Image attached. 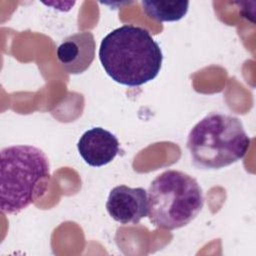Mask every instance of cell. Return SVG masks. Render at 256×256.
<instances>
[{"mask_svg": "<svg viewBox=\"0 0 256 256\" xmlns=\"http://www.w3.org/2000/svg\"><path fill=\"white\" fill-rule=\"evenodd\" d=\"M58 62L69 74H80L87 70L95 57V39L89 31L74 33L66 37L56 51Z\"/></svg>", "mask_w": 256, "mask_h": 256, "instance_id": "8992f818", "label": "cell"}, {"mask_svg": "<svg viewBox=\"0 0 256 256\" xmlns=\"http://www.w3.org/2000/svg\"><path fill=\"white\" fill-rule=\"evenodd\" d=\"M50 176L46 154L32 145H12L0 152V209L17 214L32 204Z\"/></svg>", "mask_w": 256, "mask_h": 256, "instance_id": "3957f363", "label": "cell"}, {"mask_svg": "<svg viewBox=\"0 0 256 256\" xmlns=\"http://www.w3.org/2000/svg\"><path fill=\"white\" fill-rule=\"evenodd\" d=\"M77 149L85 163L92 167L110 163L120 151L117 137L102 127L85 131L77 143Z\"/></svg>", "mask_w": 256, "mask_h": 256, "instance_id": "52a82bcc", "label": "cell"}, {"mask_svg": "<svg viewBox=\"0 0 256 256\" xmlns=\"http://www.w3.org/2000/svg\"><path fill=\"white\" fill-rule=\"evenodd\" d=\"M148 17L159 22H174L182 19L189 7V1H141Z\"/></svg>", "mask_w": 256, "mask_h": 256, "instance_id": "ba28073f", "label": "cell"}, {"mask_svg": "<svg viewBox=\"0 0 256 256\" xmlns=\"http://www.w3.org/2000/svg\"><path fill=\"white\" fill-rule=\"evenodd\" d=\"M106 210L116 222L122 225L138 224L148 215L147 191L142 187L116 186L109 193Z\"/></svg>", "mask_w": 256, "mask_h": 256, "instance_id": "5b68a950", "label": "cell"}, {"mask_svg": "<svg viewBox=\"0 0 256 256\" xmlns=\"http://www.w3.org/2000/svg\"><path fill=\"white\" fill-rule=\"evenodd\" d=\"M99 60L112 80L136 87L153 80L159 74L163 54L159 44L146 29L122 25L102 39Z\"/></svg>", "mask_w": 256, "mask_h": 256, "instance_id": "6da1fadb", "label": "cell"}, {"mask_svg": "<svg viewBox=\"0 0 256 256\" xmlns=\"http://www.w3.org/2000/svg\"><path fill=\"white\" fill-rule=\"evenodd\" d=\"M250 141L239 118L212 112L193 126L186 146L196 167L213 170L242 159Z\"/></svg>", "mask_w": 256, "mask_h": 256, "instance_id": "7a4b0ae2", "label": "cell"}, {"mask_svg": "<svg viewBox=\"0 0 256 256\" xmlns=\"http://www.w3.org/2000/svg\"><path fill=\"white\" fill-rule=\"evenodd\" d=\"M147 194L149 220L165 230L186 226L204 205L203 191L197 180L179 170H166L157 175Z\"/></svg>", "mask_w": 256, "mask_h": 256, "instance_id": "277c9868", "label": "cell"}]
</instances>
